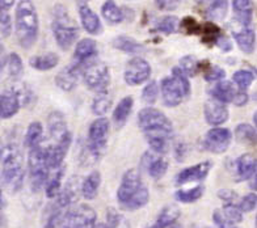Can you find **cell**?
I'll return each mask as SVG.
<instances>
[{
  "label": "cell",
  "instance_id": "1",
  "mask_svg": "<svg viewBox=\"0 0 257 228\" xmlns=\"http://www.w3.org/2000/svg\"><path fill=\"white\" fill-rule=\"evenodd\" d=\"M150 201V191L145 185L141 172L137 169L126 170L117 189V202L126 211H136L145 207Z\"/></svg>",
  "mask_w": 257,
  "mask_h": 228
},
{
  "label": "cell",
  "instance_id": "2",
  "mask_svg": "<svg viewBox=\"0 0 257 228\" xmlns=\"http://www.w3.org/2000/svg\"><path fill=\"white\" fill-rule=\"evenodd\" d=\"M15 32L17 41L25 50L36 45L40 33V19L37 8L29 0L19 2L15 12Z\"/></svg>",
  "mask_w": 257,
  "mask_h": 228
},
{
  "label": "cell",
  "instance_id": "3",
  "mask_svg": "<svg viewBox=\"0 0 257 228\" xmlns=\"http://www.w3.org/2000/svg\"><path fill=\"white\" fill-rule=\"evenodd\" d=\"M2 182L11 193H16L24 184V157L19 146L10 143L2 150Z\"/></svg>",
  "mask_w": 257,
  "mask_h": 228
},
{
  "label": "cell",
  "instance_id": "4",
  "mask_svg": "<svg viewBox=\"0 0 257 228\" xmlns=\"http://www.w3.org/2000/svg\"><path fill=\"white\" fill-rule=\"evenodd\" d=\"M51 32L59 49L64 51L74 46L80 36V28L78 23L72 19L71 15L68 14L67 8H64L62 4L54 6L53 19H51Z\"/></svg>",
  "mask_w": 257,
  "mask_h": 228
},
{
  "label": "cell",
  "instance_id": "5",
  "mask_svg": "<svg viewBox=\"0 0 257 228\" xmlns=\"http://www.w3.org/2000/svg\"><path fill=\"white\" fill-rule=\"evenodd\" d=\"M138 127L146 136H166L171 138L173 134V123L168 117L156 108H143L137 117Z\"/></svg>",
  "mask_w": 257,
  "mask_h": 228
},
{
  "label": "cell",
  "instance_id": "6",
  "mask_svg": "<svg viewBox=\"0 0 257 228\" xmlns=\"http://www.w3.org/2000/svg\"><path fill=\"white\" fill-rule=\"evenodd\" d=\"M49 160H48V147L37 146L29 150L28 156V172H29V181L33 191H40L44 189L49 180Z\"/></svg>",
  "mask_w": 257,
  "mask_h": 228
},
{
  "label": "cell",
  "instance_id": "7",
  "mask_svg": "<svg viewBox=\"0 0 257 228\" xmlns=\"http://www.w3.org/2000/svg\"><path fill=\"white\" fill-rule=\"evenodd\" d=\"M81 78L84 80L85 85L88 87L91 91H95L96 93L109 89L112 75H110V70L105 63L101 62H91L83 68V74Z\"/></svg>",
  "mask_w": 257,
  "mask_h": 228
},
{
  "label": "cell",
  "instance_id": "8",
  "mask_svg": "<svg viewBox=\"0 0 257 228\" xmlns=\"http://www.w3.org/2000/svg\"><path fill=\"white\" fill-rule=\"evenodd\" d=\"M232 142V133L226 127H213L210 129L200 142V148L202 151L220 155L224 153Z\"/></svg>",
  "mask_w": 257,
  "mask_h": 228
},
{
  "label": "cell",
  "instance_id": "9",
  "mask_svg": "<svg viewBox=\"0 0 257 228\" xmlns=\"http://www.w3.org/2000/svg\"><path fill=\"white\" fill-rule=\"evenodd\" d=\"M97 214L89 204H79L67 210L61 228H96Z\"/></svg>",
  "mask_w": 257,
  "mask_h": 228
},
{
  "label": "cell",
  "instance_id": "10",
  "mask_svg": "<svg viewBox=\"0 0 257 228\" xmlns=\"http://www.w3.org/2000/svg\"><path fill=\"white\" fill-rule=\"evenodd\" d=\"M150 76H151V66L142 57H136L126 63L123 79L127 85L132 87L142 85L143 83L149 82Z\"/></svg>",
  "mask_w": 257,
  "mask_h": 228
},
{
  "label": "cell",
  "instance_id": "11",
  "mask_svg": "<svg viewBox=\"0 0 257 228\" xmlns=\"http://www.w3.org/2000/svg\"><path fill=\"white\" fill-rule=\"evenodd\" d=\"M159 92L167 108H176L184 100L183 89L173 76H166L160 83Z\"/></svg>",
  "mask_w": 257,
  "mask_h": 228
},
{
  "label": "cell",
  "instance_id": "12",
  "mask_svg": "<svg viewBox=\"0 0 257 228\" xmlns=\"http://www.w3.org/2000/svg\"><path fill=\"white\" fill-rule=\"evenodd\" d=\"M76 7L81 27L84 28V31L91 36H100L102 33V23L98 15L89 7L87 2H78Z\"/></svg>",
  "mask_w": 257,
  "mask_h": 228
},
{
  "label": "cell",
  "instance_id": "13",
  "mask_svg": "<svg viewBox=\"0 0 257 228\" xmlns=\"http://www.w3.org/2000/svg\"><path fill=\"white\" fill-rule=\"evenodd\" d=\"M83 68H84V66H80L78 63H71V65L62 68L54 79L58 88H61L64 92L72 91L80 80Z\"/></svg>",
  "mask_w": 257,
  "mask_h": 228
},
{
  "label": "cell",
  "instance_id": "14",
  "mask_svg": "<svg viewBox=\"0 0 257 228\" xmlns=\"http://www.w3.org/2000/svg\"><path fill=\"white\" fill-rule=\"evenodd\" d=\"M141 165L143 169L149 173V176L154 180H160V178L167 173L169 163L164 155H156L154 152H146L142 156Z\"/></svg>",
  "mask_w": 257,
  "mask_h": 228
},
{
  "label": "cell",
  "instance_id": "15",
  "mask_svg": "<svg viewBox=\"0 0 257 228\" xmlns=\"http://www.w3.org/2000/svg\"><path fill=\"white\" fill-rule=\"evenodd\" d=\"M203 116L210 126L219 127L230 118V110L227 105L215 100H207L203 105Z\"/></svg>",
  "mask_w": 257,
  "mask_h": 228
},
{
  "label": "cell",
  "instance_id": "16",
  "mask_svg": "<svg viewBox=\"0 0 257 228\" xmlns=\"http://www.w3.org/2000/svg\"><path fill=\"white\" fill-rule=\"evenodd\" d=\"M214 167V163L210 160L197 163L193 167H188L179 172L176 176V184L184 185L188 182H194V181H202L207 177V174Z\"/></svg>",
  "mask_w": 257,
  "mask_h": 228
},
{
  "label": "cell",
  "instance_id": "17",
  "mask_svg": "<svg viewBox=\"0 0 257 228\" xmlns=\"http://www.w3.org/2000/svg\"><path fill=\"white\" fill-rule=\"evenodd\" d=\"M23 106L20 96L16 88L12 87L0 93V118L10 119L16 116L20 108Z\"/></svg>",
  "mask_w": 257,
  "mask_h": 228
},
{
  "label": "cell",
  "instance_id": "18",
  "mask_svg": "<svg viewBox=\"0 0 257 228\" xmlns=\"http://www.w3.org/2000/svg\"><path fill=\"white\" fill-rule=\"evenodd\" d=\"M98 55L97 42L93 38H83L76 44L74 50L75 63L80 66H87L95 61Z\"/></svg>",
  "mask_w": 257,
  "mask_h": 228
},
{
  "label": "cell",
  "instance_id": "19",
  "mask_svg": "<svg viewBox=\"0 0 257 228\" xmlns=\"http://www.w3.org/2000/svg\"><path fill=\"white\" fill-rule=\"evenodd\" d=\"M48 127L53 143H55L58 140H62L66 136L71 135V131H70L67 125V119L63 116V113H61L59 110H54V112L50 113L48 118Z\"/></svg>",
  "mask_w": 257,
  "mask_h": 228
},
{
  "label": "cell",
  "instance_id": "20",
  "mask_svg": "<svg viewBox=\"0 0 257 228\" xmlns=\"http://www.w3.org/2000/svg\"><path fill=\"white\" fill-rule=\"evenodd\" d=\"M80 184L78 177H71L66 182L64 187H62L59 194L55 197V202L63 208H67L68 206L74 204L78 201L79 194H80Z\"/></svg>",
  "mask_w": 257,
  "mask_h": 228
},
{
  "label": "cell",
  "instance_id": "21",
  "mask_svg": "<svg viewBox=\"0 0 257 228\" xmlns=\"http://www.w3.org/2000/svg\"><path fill=\"white\" fill-rule=\"evenodd\" d=\"M233 168L237 181L249 180L253 174H256V156L253 153H243L235 160Z\"/></svg>",
  "mask_w": 257,
  "mask_h": 228
},
{
  "label": "cell",
  "instance_id": "22",
  "mask_svg": "<svg viewBox=\"0 0 257 228\" xmlns=\"http://www.w3.org/2000/svg\"><path fill=\"white\" fill-rule=\"evenodd\" d=\"M232 37L243 53L252 54L256 46V33L252 28H243L232 31Z\"/></svg>",
  "mask_w": 257,
  "mask_h": 228
},
{
  "label": "cell",
  "instance_id": "23",
  "mask_svg": "<svg viewBox=\"0 0 257 228\" xmlns=\"http://www.w3.org/2000/svg\"><path fill=\"white\" fill-rule=\"evenodd\" d=\"M232 10L235 20L243 28H250L253 20V3L249 0H233Z\"/></svg>",
  "mask_w": 257,
  "mask_h": 228
},
{
  "label": "cell",
  "instance_id": "24",
  "mask_svg": "<svg viewBox=\"0 0 257 228\" xmlns=\"http://www.w3.org/2000/svg\"><path fill=\"white\" fill-rule=\"evenodd\" d=\"M236 92L237 89L233 87L232 82H230V80H222V82H218L213 88L210 89L209 95L213 97V100L222 102V104L226 105L228 102H232Z\"/></svg>",
  "mask_w": 257,
  "mask_h": 228
},
{
  "label": "cell",
  "instance_id": "25",
  "mask_svg": "<svg viewBox=\"0 0 257 228\" xmlns=\"http://www.w3.org/2000/svg\"><path fill=\"white\" fill-rule=\"evenodd\" d=\"M100 185H101V173L98 170H93L80 184V194L87 201H92L97 197Z\"/></svg>",
  "mask_w": 257,
  "mask_h": 228
},
{
  "label": "cell",
  "instance_id": "26",
  "mask_svg": "<svg viewBox=\"0 0 257 228\" xmlns=\"http://www.w3.org/2000/svg\"><path fill=\"white\" fill-rule=\"evenodd\" d=\"M66 211L67 210L55 201L48 204V207L44 210V228H61Z\"/></svg>",
  "mask_w": 257,
  "mask_h": 228
},
{
  "label": "cell",
  "instance_id": "27",
  "mask_svg": "<svg viewBox=\"0 0 257 228\" xmlns=\"http://www.w3.org/2000/svg\"><path fill=\"white\" fill-rule=\"evenodd\" d=\"M112 46L115 50H119L122 53H126V54H143L146 51L145 45L139 44L137 40H134L133 37H128V36H117V37L113 38Z\"/></svg>",
  "mask_w": 257,
  "mask_h": 228
},
{
  "label": "cell",
  "instance_id": "28",
  "mask_svg": "<svg viewBox=\"0 0 257 228\" xmlns=\"http://www.w3.org/2000/svg\"><path fill=\"white\" fill-rule=\"evenodd\" d=\"M133 106H134L133 96H125L123 99H121V101H118L114 112H113V122H114V126L117 129H121L125 125L127 118L132 114Z\"/></svg>",
  "mask_w": 257,
  "mask_h": 228
},
{
  "label": "cell",
  "instance_id": "29",
  "mask_svg": "<svg viewBox=\"0 0 257 228\" xmlns=\"http://www.w3.org/2000/svg\"><path fill=\"white\" fill-rule=\"evenodd\" d=\"M180 210L176 207V206H172V204H169V206H166V207L163 208L162 211L159 212L158 215V218L155 219L153 224L149 225V227L146 228H168L171 225H173L176 223V220L179 219L180 216Z\"/></svg>",
  "mask_w": 257,
  "mask_h": 228
},
{
  "label": "cell",
  "instance_id": "30",
  "mask_svg": "<svg viewBox=\"0 0 257 228\" xmlns=\"http://www.w3.org/2000/svg\"><path fill=\"white\" fill-rule=\"evenodd\" d=\"M59 63V57L55 53H46L42 55H34L29 59V65L37 71H49L55 68Z\"/></svg>",
  "mask_w": 257,
  "mask_h": 228
},
{
  "label": "cell",
  "instance_id": "31",
  "mask_svg": "<svg viewBox=\"0 0 257 228\" xmlns=\"http://www.w3.org/2000/svg\"><path fill=\"white\" fill-rule=\"evenodd\" d=\"M101 15L105 19V21L110 25H118L122 21H125V16H123V10L122 7H118L114 2L109 0L105 2L101 7Z\"/></svg>",
  "mask_w": 257,
  "mask_h": 228
},
{
  "label": "cell",
  "instance_id": "32",
  "mask_svg": "<svg viewBox=\"0 0 257 228\" xmlns=\"http://www.w3.org/2000/svg\"><path fill=\"white\" fill-rule=\"evenodd\" d=\"M223 34V31H222L215 23H213V21H207V23L202 24V28H201V42L211 48V46H215L218 40H219Z\"/></svg>",
  "mask_w": 257,
  "mask_h": 228
},
{
  "label": "cell",
  "instance_id": "33",
  "mask_svg": "<svg viewBox=\"0 0 257 228\" xmlns=\"http://www.w3.org/2000/svg\"><path fill=\"white\" fill-rule=\"evenodd\" d=\"M113 105V96L109 89H105L101 92H97L93 97L92 101V112L97 114V116H102L108 112Z\"/></svg>",
  "mask_w": 257,
  "mask_h": 228
},
{
  "label": "cell",
  "instance_id": "34",
  "mask_svg": "<svg viewBox=\"0 0 257 228\" xmlns=\"http://www.w3.org/2000/svg\"><path fill=\"white\" fill-rule=\"evenodd\" d=\"M42 138H44V126H42V123L38 122V121H33L28 126L27 133H25V146L29 150H32L34 147L40 146L41 142H42Z\"/></svg>",
  "mask_w": 257,
  "mask_h": 228
},
{
  "label": "cell",
  "instance_id": "35",
  "mask_svg": "<svg viewBox=\"0 0 257 228\" xmlns=\"http://www.w3.org/2000/svg\"><path fill=\"white\" fill-rule=\"evenodd\" d=\"M15 6V2L10 0H0V34L3 37H10L12 32V19H11L10 10Z\"/></svg>",
  "mask_w": 257,
  "mask_h": 228
},
{
  "label": "cell",
  "instance_id": "36",
  "mask_svg": "<svg viewBox=\"0 0 257 228\" xmlns=\"http://www.w3.org/2000/svg\"><path fill=\"white\" fill-rule=\"evenodd\" d=\"M233 136L237 143L254 146L256 144V127L249 123H240L233 131Z\"/></svg>",
  "mask_w": 257,
  "mask_h": 228
},
{
  "label": "cell",
  "instance_id": "37",
  "mask_svg": "<svg viewBox=\"0 0 257 228\" xmlns=\"http://www.w3.org/2000/svg\"><path fill=\"white\" fill-rule=\"evenodd\" d=\"M6 67H7L10 78L14 80H20L24 74V63L17 53H11L8 55V58L6 59Z\"/></svg>",
  "mask_w": 257,
  "mask_h": 228
},
{
  "label": "cell",
  "instance_id": "38",
  "mask_svg": "<svg viewBox=\"0 0 257 228\" xmlns=\"http://www.w3.org/2000/svg\"><path fill=\"white\" fill-rule=\"evenodd\" d=\"M205 193V186L203 185H197L192 189H181L175 193V198L181 203H193L197 202L200 198H202Z\"/></svg>",
  "mask_w": 257,
  "mask_h": 228
},
{
  "label": "cell",
  "instance_id": "39",
  "mask_svg": "<svg viewBox=\"0 0 257 228\" xmlns=\"http://www.w3.org/2000/svg\"><path fill=\"white\" fill-rule=\"evenodd\" d=\"M64 173H66V167H59V169L55 172V174L50 180L46 182V187H45V193L48 198H55L62 189V182H63Z\"/></svg>",
  "mask_w": 257,
  "mask_h": 228
},
{
  "label": "cell",
  "instance_id": "40",
  "mask_svg": "<svg viewBox=\"0 0 257 228\" xmlns=\"http://www.w3.org/2000/svg\"><path fill=\"white\" fill-rule=\"evenodd\" d=\"M228 11V2L226 0H217L210 3V6L206 10V16L210 17L214 21H223L227 16Z\"/></svg>",
  "mask_w": 257,
  "mask_h": 228
},
{
  "label": "cell",
  "instance_id": "41",
  "mask_svg": "<svg viewBox=\"0 0 257 228\" xmlns=\"http://www.w3.org/2000/svg\"><path fill=\"white\" fill-rule=\"evenodd\" d=\"M254 76H256V74H253L252 71H248V70H237L236 72H233L232 83L236 84L239 91L247 92V89L253 83Z\"/></svg>",
  "mask_w": 257,
  "mask_h": 228
},
{
  "label": "cell",
  "instance_id": "42",
  "mask_svg": "<svg viewBox=\"0 0 257 228\" xmlns=\"http://www.w3.org/2000/svg\"><path fill=\"white\" fill-rule=\"evenodd\" d=\"M177 67L185 74L188 78L189 76H196L197 72L200 71V61L194 55H185L180 59Z\"/></svg>",
  "mask_w": 257,
  "mask_h": 228
},
{
  "label": "cell",
  "instance_id": "43",
  "mask_svg": "<svg viewBox=\"0 0 257 228\" xmlns=\"http://www.w3.org/2000/svg\"><path fill=\"white\" fill-rule=\"evenodd\" d=\"M179 23L180 20L176 16L163 17L162 20L156 24L155 31L159 32V33L166 34V36H169V34L176 33L179 31Z\"/></svg>",
  "mask_w": 257,
  "mask_h": 228
},
{
  "label": "cell",
  "instance_id": "44",
  "mask_svg": "<svg viewBox=\"0 0 257 228\" xmlns=\"http://www.w3.org/2000/svg\"><path fill=\"white\" fill-rule=\"evenodd\" d=\"M201 28H202V24H200L192 16H185L179 23V29H181L184 33L189 34V36H200Z\"/></svg>",
  "mask_w": 257,
  "mask_h": 228
},
{
  "label": "cell",
  "instance_id": "45",
  "mask_svg": "<svg viewBox=\"0 0 257 228\" xmlns=\"http://www.w3.org/2000/svg\"><path fill=\"white\" fill-rule=\"evenodd\" d=\"M158 97H159V84H158L156 80H151V82L147 83V85L143 88L142 100L146 104L153 105V104L156 102Z\"/></svg>",
  "mask_w": 257,
  "mask_h": 228
},
{
  "label": "cell",
  "instance_id": "46",
  "mask_svg": "<svg viewBox=\"0 0 257 228\" xmlns=\"http://www.w3.org/2000/svg\"><path fill=\"white\" fill-rule=\"evenodd\" d=\"M220 212L223 214V216L227 220H230L233 224H237V223H241V221H243V212L237 208L236 204L226 203L223 206V210Z\"/></svg>",
  "mask_w": 257,
  "mask_h": 228
},
{
  "label": "cell",
  "instance_id": "47",
  "mask_svg": "<svg viewBox=\"0 0 257 228\" xmlns=\"http://www.w3.org/2000/svg\"><path fill=\"white\" fill-rule=\"evenodd\" d=\"M226 71L219 66L211 65L206 71H203V79L207 83H214V82H222L226 79Z\"/></svg>",
  "mask_w": 257,
  "mask_h": 228
},
{
  "label": "cell",
  "instance_id": "48",
  "mask_svg": "<svg viewBox=\"0 0 257 228\" xmlns=\"http://www.w3.org/2000/svg\"><path fill=\"white\" fill-rule=\"evenodd\" d=\"M172 76L176 79L177 83H179L180 87H181V89H183L184 97H189L190 93H192V87H190L189 78H188L177 66L172 68Z\"/></svg>",
  "mask_w": 257,
  "mask_h": 228
},
{
  "label": "cell",
  "instance_id": "49",
  "mask_svg": "<svg viewBox=\"0 0 257 228\" xmlns=\"http://www.w3.org/2000/svg\"><path fill=\"white\" fill-rule=\"evenodd\" d=\"M256 203H257L256 193H249V194L244 195L243 198H240L239 202H236V206L237 208H239V210L244 214V212L253 211L254 208H256Z\"/></svg>",
  "mask_w": 257,
  "mask_h": 228
},
{
  "label": "cell",
  "instance_id": "50",
  "mask_svg": "<svg viewBox=\"0 0 257 228\" xmlns=\"http://www.w3.org/2000/svg\"><path fill=\"white\" fill-rule=\"evenodd\" d=\"M106 219H108V225H105L106 228H130V224L125 220V218L114 210H109Z\"/></svg>",
  "mask_w": 257,
  "mask_h": 228
},
{
  "label": "cell",
  "instance_id": "51",
  "mask_svg": "<svg viewBox=\"0 0 257 228\" xmlns=\"http://www.w3.org/2000/svg\"><path fill=\"white\" fill-rule=\"evenodd\" d=\"M217 195L220 201L224 202V204L226 203L236 204V201L239 199V195H237L236 191L231 190V189H220V190H218Z\"/></svg>",
  "mask_w": 257,
  "mask_h": 228
},
{
  "label": "cell",
  "instance_id": "52",
  "mask_svg": "<svg viewBox=\"0 0 257 228\" xmlns=\"http://www.w3.org/2000/svg\"><path fill=\"white\" fill-rule=\"evenodd\" d=\"M213 220L218 228H237L236 224H233V223H231L230 220H227L224 218L220 210H215L213 212Z\"/></svg>",
  "mask_w": 257,
  "mask_h": 228
},
{
  "label": "cell",
  "instance_id": "53",
  "mask_svg": "<svg viewBox=\"0 0 257 228\" xmlns=\"http://www.w3.org/2000/svg\"><path fill=\"white\" fill-rule=\"evenodd\" d=\"M188 156V144L185 142H177L175 144V157L177 161H184Z\"/></svg>",
  "mask_w": 257,
  "mask_h": 228
},
{
  "label": "cell",
  "instance_id": "54",
  "mask_svg": "<svg viewBox=\"0 0 257 228\" xmlns=\"http://www.w3.org/2000/svg\"><path fill=\"white\" fill-rule=\"evenodd\" d=\"M155 4L158 6L160 11H166V12H169V11H175L177 7H179V2H173V0H158L155 2Z\"/></svg>",
  "mask_w": 257,
  "mask_h": 228
},
{
  "label": "cell",
  "instance_id": "55",
  "mask_svg": "<svg viewBox=\"0 0 257 228\" xmlns=\"http://www.w3.org/2000/svg\"><path fill=\"white\" fill-rule=\"evenodd\" d=\"M215 46H218V48L223 51V53H230L233 48L232 42H231V40L227 37L226 34H223V36H222V37L218 40V42L215 44Z\"/></svg>",
  "mask_w": 257,
  "mask_h": 228
},
{
  "label": "cell",
  "instance_id": "56",
  "mask_svg": "<svg viewBox=\"0 0 257 228\" xmlns=\"http://www.w3.org/2000/svg\"><path fill=\"white\" fill-rule=\"evenodd\" d=\"M248 101H249V96L247 92H243V91H237L235 97L232 100V104L236 106H244L247 105Z\"/></svg>",
  "mask_w": 257,
  "mask_h": 228
},
{
  "label": "cell",
  "instance_id": "57",
  "mask_svg": "<svg viewBox=\"0 0 257 228\" xmlns=\"http://www.w3.org/2000/svg\"><path fill=\"white\" fill-rule=\"evenodd\" d=\"M250 180V189H252V190H254V193H256V174H253V176H252V177L249 178Z\"/></svg>",
  "mask_w": 257,
  "mask_h": 228
},
{
  "label": "cell",
  "instance_id": "58",
  "mask_svg": "<svg viewBox=\"0 0 257 228\" xmlns=\"http://www.w3.org/2000/svg\"><path fill=\"white\" fill-rule=\"evenodd\" d=\"M4 204H6V199H4L3 190H2V187H0V210L4 207Z\"/></svg>",
  "mask_w": 257,
  "mask_h": 228
},
{
  "label": "cell",
  "instance_id": "59",
  "mask_svg": "<svg viewBox=\"0 0 257 228\" xmlns=\"http://www.w3.org/2000/svg\"><path fill=\"white\" fill-rule=\"evenodd\" d=\"M4 67H6V59H0V79H2V74H3Z\"/></svg>",
  "mask_w": 257,
  "mask_h": 228
},
{
  "label": "cell",
  "instance_id": "60",
  "mask_svg": "<svg viewBox=\"0 0 257 228\" xmlns=\"http://www.w3.org/2000/svg\"><path fill=\"white\" fill-rule=\"evenodd\" d=\"M3 53H4V46H3V44L0 42V57H2V54H3Z\"/></svg>",
  "mask_w": 257,
  "mask_h": 228
},
{
  "label": "cell",
  "instance_id": "61",
  "mask_svg": "<svg viewBox=\"0 0 257 228\" xmlns=\"http://www.w3.org/2000/svg\"><path fill=\"white\" fill-rule=\"evenodd\" d=\"M2 150H3V147H2V139H0V155H2Z\"/></svg>",
  "mask_w": 257,
  "mask_h": 228
},
{
  "label": "cell",
  "instance_id": "62",
  "mask_svg": "<svg viewBox=\"0 0 257 228\" xmlns=\"http://www.w3.org/2000/svg\"><path fill=\"white\" fill-rule=\"evenodd\" d=\"M171 228H183V227H177V225H176V227H171Z\"/></svg>",
  "mask_w": 257,
  "mask_h": 228
},
{
  "label": "cell",
  "instance_id": "63",
  "mask_svg": "<svg viewBox=\"0 0 257 228\" xmlns=\"http://www.w3.org/2000/svg\"><path fill=\"white\" fill-rule=\"evenodd\" d=\"M101 228H106V227H105V225H101Z\"/></svg>",
  "mask_w": 257,
  "mask_h": 228
},
{
  "label": "cell",
  "instance_id": "64",
  "mask_svg": "<svg viewBox=\"0 0 257 228\" xmlns=\"http://www.w3.org/2000/svg\"><path fill=\"white\" fill-rule=\"evenodd\" d=\"M207 228H209V227H207Z\"/></svg>",
  "mask_w": 257,
  "mask_h": 228
}]
</instances>
